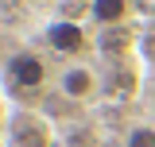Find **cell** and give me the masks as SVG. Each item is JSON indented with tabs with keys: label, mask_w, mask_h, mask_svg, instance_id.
Masks as SVG:
<instances>
[{
	"label": "cell",
	"mask_w": 155,
	"mask_h": 147,
	"mask_svg": "<svg viewBox=\"0 0 155 147\" xmlns=\"http://www.w3.org/2000/svg\"><path fill=\"white\" fill-rule=\"evenodd\" d=\"M89 12H93L97 23H109V27H116L120 19L128 16V0H93V4H89Z\"/></svg>",
	"instance_id": "cell-5"
},
{
	"label": "cell",
	"mask_w": 155,
	"mask_h": 147,
	"mask_svg": "<svg viewBox=\"0 0 155 147\" xmlns=\"http://www.w3.org/2000/svg\"><path fill=\"white\" fill-rule=\"evenodd\" d=\"M12 143H16V147H47L51 136H47V128H43L39 120L19 116V120H16V132H12Z\"/></svg>",
	"instance_id": "cell-4"
},
{
	"label": "cell",
	"mask_w": 155,
	"mask_h": 147,
	"mask_svg": "<svg viewBox=\"0 0 155 147\" xmlns=\"http://www.w3.org/2000/svg\"><path fill=\"white\" fill-rule=\"evenodd\" d=\"M8 77L16 81L19 89H39L47 81V62L39 54H31V51H23V54H16L8 62Z\"/></svg>",
	"instance_id": "cell-1"
},
{
	"label": "cell",
	"mask_w": 155,
	"mask_h": 147,
	"mask_svg": "<svg viewBox=\"0 0 155 147\" xmlns=\"http://www.w3.org/2000/svg\"><path fill=\"white\" fill-rule=\"evenodd\" d=\"M124 147H155V128H147V124H136V128L128 132Z\"/></svg>",
	"instance_id": "cell-6"
},
{
	"label": "cell",
	"mask_w": 155,
	"mask_h": 147,
	"mask_svg": "<svg viewBox=\"0 0 155 147\" xmlns=\"http://www.w3.org/2000/svg\"><path fill=\"white\" fill-rule=\"evenodd\" d=\"M47 43H51L54 51H62V54H78V51L85 47V31H81L78 23H70V19H58V23L47 27Z\"/></svg>",
	"instance_id": "cell-2"
},
{
	"label": "cell",
	"mask_w": 155,
	"mask_h": 147,
	"mask_svg": "<svg viewBox=\"0 0 155 147\" xmlns=\"http://www.w3.org/2000/svg\"><path fill=\"white\" fill-rule=\"evenodd\" d=\"M58 89L66 93L70 101H85V97L97 89V77H93V70H85V66H70V70H62V77H58Z\"/></svg>",
	"instance_id": "cell-3"
}]
</instances>
